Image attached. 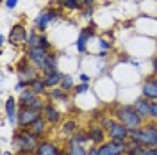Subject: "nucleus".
<instances>
[{
	"instance_id": "f257e3e1",
	"label": "nucleus",
	"mask_w": 157,
	"mask_h": 155,
	"mask_svg": "<svg viewBox=\"0 0 157 155\" xmlns=\"http://www.w3.org/2000/svg\"><path fill=\"white\" fill-rule=\"evenodd\" d=\"M41 145L39 143V137L34 136L30 130H20L13 136V148L21 155H30L38 150V146Z\"/></svg>"
},
{
	"instance_id": "f03ea898",
	"label": "nucleus",
	"mask_w": 157,
	"mask_h": 155,
	"mask_svg": "<svg viewBox=\"0 0 157 155\" xmlns=\"http://www.w3.org/2000/svg\"><path fill=\"white\" fill-rule=\"evenodd\" d=\"M128 139L132 143H137V145H147L157 148V125L148 123V125H141L139 128H134V130H130Z\"/></svg>"
},
{
	"instance_id": "7ed1b4c3",
	"label": "nucleus",
	"mask_w": 157,
	"mask_h": 155,
	"mask_svg": "<svg viewBox=\"0 0 157 155\" xmlns=\"http://www.w3.org/2000/svg\"><path fill=\"white\" fill-rule=\"evenodd\" d=\"M114 116L120 123H123L125 127H128L130 130H134V128H139V127L143 125V119L145 118L141 116L139 112H137L134 105H121L116 109V112H114Z\"/></svg>"
},
{
	"instance_id": "20e7f679",
	"label": "nucleus",
	"mask_w": 157,
	"mask_h": 155,
	"mask_svg": "<svg viewBox=\"0 0 157 155\" xmlns=\"http://www.w3.org/2000/svg\"><path fill=\"white\" fill-rule=\"evenodd\" d=\"M105 130H107V136L111 139H116V141H127L130 137V128L125 127L123 123H120L118 119L105 121Z\"/></svg>"
},
{
	"instance_id": "39448f33",
	"label": "nucleus",
	"mask_w": 157,
	"mask_h": 155,
	"mask_svg": "<svg viewBox=\"0 0 157 155\" xmlns=\"http://www.w3.org/2000/svg\"><path fill=\"white\" fill-rule=\"evenodd\" d=\"M127 150H128V143L116 141V139H111L109 143H102L98 146V153L100 155H121Z\"/></svg>"
},
{
	"instance_id": "423d86ee",
	"label": "nucleus",
	"mask_w": 157,
	"mask_h": 155,
	"mask_svg": "<svg viewBox=\"0 0 157 155\" xmlns=\"http://www.w3.org/2000/svg\"><path fill=\"white\" fill-rule=\"evenodd\" d=\"M41 118V111L34 109V107H21L18 112V127H30L36 119Z\"/></svg>"
},
{
	"instance_id": "0eeeda50",
	"label": "nucleus",
	"mask_w": 157,
	"mask_h": 155,
	"mask_svg": "<svg viewBox=\"0 0 157 155\" xmlns=\"http://www.w3.org/2000/svg\"><path fill=\"white\" fill-rule=\"evenodd\" d=\"M59 14H61V13H59V11H56V9H45V11H41L38 16H36V20H34L36 29L45 30L50 21H54V20L59 18Z\"/></svg>"
},
{
	"instance_id": "6e6552de",
	"label": "nucleus",
	"mask_w": 157,
	"mask_h": 155,
	"mask_svg": "<svg viewBox=\"0 0 157 155\" xmlns=\"http://www.w3.org/2000/svg\"><path fill=\"white\" fill-rule=\"evenodd\" d=\"M27 38H29V34H27V30H25V27L23 25H13V29H11L9 32V43L11 45H23L25 41H27Z\"/></svg>"
},
{
	"instance_id": "1a4fd4ad",
	"label": "nucleus",
	"mask_w": 157,
	"mask_h": 155,
	"mask_svg": "<svg viewBox=\"0 0 157 155\" xmlns=\"http://www.w3.org/2000/svg\"><path fill=\"white\" fill-rule=\"evenodd\" d=\"M27 57H29V61L36 66V68H41V64L47 61V57H48V50L45 48H39V47H34V48H29V54H27Z\"/></svg>"
},
{
	"instance_id": "9d476101",
	"label": "nucleus",
	"mask_w": 157,
	"mask_h": 155,
	"mask_svg": "<svg viewBox=\"0 0 157 155\" xmlns=\"http://www.w3.org/2000/svg\"><path fill=\"white\" fill-rule=\"evenodd\" d=\"M105 134H107V130L105 128H102L100 125H93L88 128V136H89V141L93 143V145L100 146L102 143H105Z\"/></svg>"
},
{
	"instance_id": "9b49d317",
	"label": "nucleus",
	"mask_w": 157,
	"mask_h": 155,
	"mask_svg": "<svg viewBox=\"0 0 157 155\" xmlns=\"http://www.w3.org/2000/svg\"><path fill=\"white\" fill-rule=\"evenodd\" d=\"M18 78L20 82H23V84H27V86H30V82H34L36 80V70L34 68H25V61H21V64H20L18 68Z\"/></svg>"
},
{
	"instance_id": "f8f14e48",
	"label": "nucleus",
	"mask_w": 157,
	"mask_h": 155,
	"mask_svg": "<svg viewBox=\"0 0 157 155\" xmlns=\"http://www.w3.org/2000/svg\"><path fill=\"white\" fill-rule=\"evenodd\" d=\"M130 155H157L155 146H147V145H137V143H128V150Z\"/></svg>"
},
{
	"instance_id": "ddd939ff",
	"label": "nucleus",
	"mask_w": 157,
	"mask_h": 155,
	"mask_svg": "<svg viewBox=\"0 0 157 155\" xmlns=\"http://www.w3.org/2000/svg\"><path fill=\"white\" fill-rule=\"evenodd\" d=\"M143 96L148 100H157V77H150L143 82Z\"/></svg>"
},
{
	"instance_id": "4468645a",
	"label": "nucleus",
	"mask_w": 157,
	"mask_h": 155,
	"mask_svg": "<svg viewBox=\"0 0 157 155\" xmlns=\"http://www.w3.org/2000/svg\"><path fill=\"white\" fill-rule=\"evenodd\" d=\"M134 109L143 118H152V100H148L145 96L139 98V100H136V104H134Z\"/></svg>"
},
{
	"instance_id": "2eb2a0df",
	"label": "nucleus",
	"mask_w": 157,
	"mask_h": 155,
	"mask_svg": "<svg viewBox=\"0 0 157 155\" xmlns=\"http://www.w3.org/2000/svg\"><path fill=\"white\" fill-rule=\"evenodd\" d=\"M36 153L38 155H59L61 153V148H59L57 145H54L52 141H43V143L38 146Z\"/></svg>"
},
{
	"instance_id": "dca6fc26",
	"label": "nucleus",
	"mask_w": 157,
	"mask_h": 155,
	"mask_svg": "<svg viewBox=\"0 0 157 155\" xmlns=\"http://www.w3.org/2000/svg\"><path fill=\"white\" fill-rule=\"evenodd\" d=\"M93 34H95L93 25H91V27H88V29H84L82 32H80L78 41H77V50L80 52V54H84V52H86V48H88V41H89V38H91Z\"/></svg>"
},
{
	"instance_id": "f3484780",
	"label": "nucleus",
	"mask_w": 157,
	"mask_h": 155,
	"mask_svg": "<svg viewBox=\"0 0 157 155\" xmlns=\"http://www.w3.org/2000/svg\"><path fill=\"white\" fill-rule=\"evenodd\" d=\"M6 114H7V121L9 123H18V114H16V100L9 96L6 100Z\"/></svg>"
},
{
	"instance_id": "a211bd4d",
	"label": "nucleus",
	"mask_w": 157,
	"mask_h": 155,
	"mask_svg": "<svg viewBox=\"0 0 157 155\" xmlns=\"http://www.w3.org/2000/svg\"><path fill=\"white\" fill-rule=\"evenodd\" d=\"M41 71H43V75L47 77V75H50V73H54V71H57V57L54 55V54H48V57H47V61L41 64Z\"/></svg>"
},
{
	"instance_id": "6ab92c4d",
	"label": "nucleus",
	"mask_w": 157,
	"mask_h": 155,
	"mask_svg": "<svg viewBox=\"0 0 157 155\" xmlns=\"http://www.w3.org/2000/svg\"><path fill=\"white\" fill-rule=\"evenodd\" d=\"M43 118H45V119L48 121L50 125H56L59 119H61V114H59V111L56 109V107L50 105V104H48V105L43 109Z\"/></svg>"
},
{
	"instance_id": "aec40b11",
	"label": "nucleus",
	"mask_w": 157,
	"mask_h": 155,
	"mask_svg": "<svg viewBox=\"0 0 157 155\" xmlns=\"http://www.w3.org/2000/svg\"><path fill=\"white\" fill-rule=\"evenodd\" d=\"M47 123H48V121H47L45 118L41 116L39 119H36V121H34V123L30 125L29 130L32 132V134H34V136L41 137V136H45V134H47Z\"/></svg>"
},
{
	"instance_id": "412c9836",
	"label": "nucleus",
	"mask_w": 157,
	"mask_h": 155,
	"mask_svg": "<svg viewBox=\"0 0 157 155\" xmlns=\"http://www.w3.org/2000/svg\"><path fill=\"white\" fill-rule=\"evenodd\" d=\"M63 73L61 71H54V73H50V75H47V77L43 78L45 80V84H47V87H50V89H54V87H59V84H61V80H63Z\"/></svg>"
},
{
	"instance_id": "4be33fe9",
	"label": "nucleus",
	"mask_w": 157,
	"mask_h": 155,
	"mask_svg": "<svg viewBox=\"0 0 157 155\" xmlns=\"http://www.w3.org/2000/svg\"><path fill=\"white\" fill-rule=\"evenodd\" d=\"M70 155H88V150L84 148V145H78L75 141L70 139Z\"/></svg>"
},
{
	"instance_id": "5701e85b",
	"label": "nucleus",
	"mask_w": 157,
	"mask_h": 155,
	"mask_svg": "<svg viewBox=\"0 0 157 155\" xmlns=\"http://www.w3.org/2000/svg\"><path fill=\"white\" fill-rule=\"evenodd\" d=\"M50 98H54V100H61V102H66V100H68V91H64V89H61V87H54L52 93H50Z\"/></svg>"
},
{
	"instance_id": "b1692460",
	"label": "nucleus",
	"mask_w": 157,
	"mask_h": 155,
	"mask_svg": "<svg viewBox=\"0 0 157 155\" xmlns=\"http://www.w3.org/2000/svg\"><path fill=\"white\" fill-rule=\"evenodd\" d=\"M30 89H32L36 95H43V93L47 91V84H45V80H39V78H36L34 82H30Z\"/></svg>"
},
{
	"instance_id": "393cba45",
	"label": "nucleus",
	"mask_w": 157,
	"mask_h": 155,
	"mask_svg": "<svg viewBox=\"0 0 157 155\" xmlns=\"http://www.w3.org/2000/svg\"><path fill=\"white\" fill-rule=\"evenodd\" d=\"M61 89H64V91H71V89H75L73 87V78L70 77V75H64L63 80H61V84H59Z\"/></svg>"
},
{
	"instance_id": "a878e982",
	"label": "nucleus",
	"mask_w": 157,
	"mask_h": 155,
	"mask_svg": "<svg viewBox=\"0 0 157 155\" xmlns=\"http://www.w3.org/2000/svg\"><path fill=\"white\" fill-rule=\"evenodd\" d=\"M75 127H77V123H75L73 119L66 121V123L63 125V134H64V136H73V134H75Z\"/></svg>"
},
{
	"instance_id": "bb28decb",
	"label": "nucleus",
	"mask_w": 157,
	"mask_h": 155,
	"mask_svg": "<svg viewBox=\"0 0 157 155\" xmlns=\"http://www.w3.org/2000/svg\"><path fill=\"white\" fill-rule=\"evenodd\" d=\"M61 2V6L63 7H66V9H71V11H75V9H78L80 7V0H59Z\"/></svg>"
},
{
	"instance_id": "cd10ccee",
	"label": "nucleus",
	"mask_w": 157,
	"mask_h": 155,
	"mask_svg": "<svg viewBox=\"0 0 157 155\" xmlns=\"http://www.w3.org/2000/svg\"><path fill=\"white\" fill-rule=\"evenodd\" d=\"M71 141H75L78 145H84L86 141H89V136H88V132H75L71 136Z\"/></svg>"
},
{
	"instance_id": "c85d7f7f",
	"label": "nucleus",
	"mask_w": 157,
	"mask_h": 155,
	"mask_svg": "<svg viewBox=\"0 0 157 155\" xmlns=\"http://www.w3.org/2000/svg\"><path fill=\"white\" fill-rule=\"evenodd\" d=\"M38 47L39 48H45V50H50V41L45 38V36H41V38H39V45Z\"/></svg>"
},
{
	"instance_id": "c756f323",
	"label": "nucleus",
	"mask_w": 157,
	"mask_h": 155,
	"mask_svg": "<svg viewBox=\"0 0 157 155\" xmlns=\"http://www.w3.org/2000/svg\"><path fill=\"white\" fill-rule=\"evenodd\" d=\"M88 89H89L88 82H82V84H80V86H77V87H75V89H73V91H75L77 95H80V93H86Z\"/></svg>"
},
{
	"instance_id": "7c9ffc66",
	"label": "nucleus",
	"mask_w": 157,
	"mask_h": 155,
	"mask_svg": "<svg viewBox=\"0 0 157 155\" xmlns=\"http://www.w3.org/2000/svg\"><path fill=\"white\" fill-rule=\"evenodd\" d=\"M152 118L157 119V102L155 100H152Z\"/></svg>"
},
{
	"instance_id": "2f4dec72",
	"label": "nucleus",
	"mask_w": 157,
	"mask_h": 155,
	"mask_svg": "<svg viewBox=\"0 0 157 155\" xmlns=\"http://www.w3.org/2000/svg\"><path fill=\"white\" fill-rule=\"evenodd\" d=\"M88 155H100V153H98V146L97 145L91 146V148L88 150Z\"/></svg>"
},
{
	"instance_id": "473e14b6",
	"label": "nucleus",
	"mask_w": 157,
	"mask_h": 155,
	"mask_svg": "<svg viewBox=\"0 0 157 155\" xmlns=\"http://www.w3.org/2000/svg\"><path fill=\"white\" fill-rule=\"evenodd\" d=\"M16 4H18V0H6V6H7L9 9H14Z\"/></svg>"
},
{
	"instance_id": "72a5a7b5",
	"label": "nucleus",
	"mask_w": 157,
	"mask_h": 155,
	"mask_svg": "<svg viewBox=\"0 0 157 155\" xmlns=\"http://www.w3.org/2000/svg\"><path fill=\"white\" fill-rule=\"evenodd\" d=\"M100 48H102L104 52H105V50L111 48V43H107V41H104V39H102V41H100Z\"/></svg>"
},
{
	"instance_id": "f704fd0d",
	"label": "nucleus",
	"mask_w": 157,
	"mask_h": 155,
	"mask_svg": "<svg viewBox=\"0 0 157 155\" xmlns=\"http://www.w3.org/2000/svg\"><path fill=\"white\" fill-rule=\"evenodd\" d=\"M80 80H82V82H89V77H88V75H84V73H82V75H80Z\"/></svg>"
},
{
	"instance_id": "c9c22d12",
	"label": "nucleus",
	"mask_w": 157,
	"mask_h": 155,
	"mask_svg": "<svg viewBox=\"0 0 157 155\" xmlns=\"http://www.w3.org/2000/svg\"><path fill=\"white\" fill-rule=\"evenodd\" d=\"M154 73H155V77H157V57L154 59Z\"/></svg>"
},
{
	"instance_id": "e433bc0d",
	"label": "nucleus",
	"mask_w": 157,
	"mask_h": 155,
	"mask_svg": "<svg viewBox=\"0 0 157 155\" xmlns=\"http://www.w3.org/2000/svg\"><path fill=\"white\" fill-rule=\"evenodd\" d=\"M59 155H70V152H61Z\"/></svg>"
},
{
	"instance_id": "4c0bfd02",
	"label": "nucleus",
	"mask_w": 157,
	"mask_h": 155,
	"mask_svg": "<svg viewBox=\"0 0 157 155\" xmlns=\"http://www.w3.org/2000/svg\"><path fill=\"white\" fill-rule=\"evenodd\" d=\"M4 155H13V153H9V152H4Z\"/></svg>"
},
{
	"instance_id": "58836bf2",
	"label": "nucleus",
	"mask_w": 157,
	"mask_h": 155,
	"mask_svg": "<svg viewBox=\"0 0 157 155\" xmlns=\"http://www.w3.org/2000/svg\"><path fill=\"white\" fill-rule=\"evenodd\" d=\"M121 155H130V153H128V152H125V153H121Z\"/></svg>"
},
{
	"instance_id": "ea45409f",
	"label": "nucleus",
	"mask_w": 157,
	"mask_h": 155,
	"mask_svg": "<svg viewBox=\"0 0 157 155\" xmlns=\"http://www.w3.org/2000/svg\"><path fill=\"white\" fill-rule=\"evenodd\" d=\"M30 155H38V153H30Z\"/></svg>"
}]
</instances>
